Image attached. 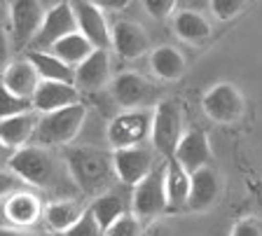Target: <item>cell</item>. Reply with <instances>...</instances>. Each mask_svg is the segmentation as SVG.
<instances>
[{"mask_svg": "<svg viewBox=\"0 0 262 236\" xmlns=\"http://www.w3.org/2000/svg\"><path fill=\"white\" fill-rule=\"evenodd\" d=\"M66 166H68L73 182L87 197H98V194L108 192L115 176L113 154L96 148H68Z\"/></svg>", "mask_w": 262, "mask_h": 236, "instance_id": "1", "label": "cell"}, {"mask_svg": "<svg viewBox=\"0 0 262 236\" xmlns=\"http://www.w3.org/2000/svg\"><path fill=\"white\" fill-rule=\"evenodd\" d=\"M150 68H152V73L159 80L176 82V80H180L185 75L187 61L180 50H176L171 44H162V47L150 52Z\"/></svg>", "mask_w": 262, "mask_h": 236, "instance_id": "22", "label": "cell"}, {"mask_svg": "<svg viewBox=\"0 0 262 236\" xmlns=\"http://www.w3.org/2000/svg\"><path fill=\"white\" fill-rule=\"evenodd\" d=\"M73 12H75L77 31H80L96 50H110L113 33H110V26H108V19H105L103 10L94 5L92 0H75Z\"/></svg>", "mask_w": 262, "mask_h": 236, "instance_id": "10", "label": "cell"}, {"mask_svg": "<svg viewBox=\"0 0 262 236\" xmlns=\"http://www.w3.org/2000/svg\"><path fill=\"white\" fill-rule=\"evenodd\" d=\"M35 124H38V117L33 115L31 110L19 112V115H10V117H5V120H0V138H3L10 148L16 150L33 140Z\"/></svg>", "mask_w": 262, "mask_h": 236, "instance_id": "25", "label": "cell"}, {"mask_svg": "<svg viewBox=\"0 0 262 236\" xmlns=\"http://www.w3.org/2000/svg\"><path fill=\"white\" fill-rule=\"evenodd\" d=\"M220 197V180L218 173L211 169V166H204V169L190 173V194H187V206L185 208L194 210H208L213 203L218 201Z\"/></svg>", "mask_w": 262, "mask_h": 236, "instance_id": "18", "label": "cell"}, {"mask_svg": "<svg viewBox=\"0 0 262 236\" xmlns=\"http://www.w3.org/2000/svg\"><path fill=\"white\" fill-rule=\"evenodd\" d=\"M173 33L187 44H202L211 38V23L194 10H183L173 14Z\"/></svg>", "mask_w": 262, "mask_h": 236, "instance_id": "24", "label": "cell"}, {"mask_svg": "<svg viewBox=\"0 0 262 236\" xmlns=\"http://www.w3.org/2000/svg\"><path fill=\"white\" fill-rule=\"evenodd\" d=\"M178 0H143V7L152 19H169L176 12Z\"/></svg>", "mask_w": 262, "mask_h": 236, "instance_id": "32", "label": "cell"}, {"mask_svg": "<svg viewBox=\"0 0 262 236\" xmlns=\"http://www.w3.org/2000/svg\"><path fill=\"white\" fill-rule=\"evenodd\" d=\"M246 3H248V0H208L213 17L220 19V21H229V19H234L239 12H244Z\"/></svg>", "mask_w": 262, "mask_h": 236, "instance_id": "30", "label": "cell"}, {"mask_svg": "<svg viewBox=\"0 0 262 236\" xmlns=\"http://www.w3.org/2000/svg\"><path fill=\"white\" fill-rule=\"evenodd\" d=\"M183 110L176 99H164L155 105L152 110V129H150V138L152 145L159 154H164L166 159L173 157V150L178 145L180 136H183Z\"/></svg>", "mask_w": 262, "mask_h": 236, "instance_id": "4", "label": "cell"}, {"mask_svg": "<svg viewBox=\"0 0 262 236\" xmlns=\"http://www.w3.org/2000/svg\"><path fill=\"white\" fill-rule=\"evenodd\" d=\"M19 182H21V180H19L12 171H7V169H3V166H0V199L10 197L16 187H19Z\"/></svg>", "mask_w": 262, "mask_h": 236, "instance_id": "34", "label": "cell"}, {"mask_svg": "<svg viewBox=\"0 0 262 236\" xmlns=\"http://www.w3.org/2000/svg\"><path fill=\"white\" fill-rule=\"evenodd\" d=\"M73 31H77L73 5H68V3H56L54 7H49V10L45 12L38 33L33 35V40H31V47L33 50H49L56 40H61L63 35L73 33Z\"/></svg>", "mask_w": 262, "mask_h": 236, "instance_id": "8", "label": "cell"}, {"mask_svg": "<svg viewBox=\"0 0 262 236\" xmlns=\"http://www.w3.org/2000/svg\"><path fill=\"white\" fill-rule=\"evenodd\" d=\"M63 236H105V231H103V227L94 220V215L89 213V210H84L75 225L68 231H63Z\"/></svg>", "mask_w": 262, "mask_h": 236, "instance_id": "31", "label": "cell"}, {"mask_svg": "<svg viewBox=\"0 0 262 236\" xmlns=\"http://www.w3.org/2000/svg\"><path fill=\"white\" fill-rule=\"evenodd\" d=\"M7 17L12 23V35H14L16 47H26L31 44L33 35L38 33L40 23H42V3L40 0H12Z\"/></svg>", "mask_w": 262, "mask_h": 236, "instance_id": "12", "label": "cell"}, {"mask_svg": "<svg viewBox=\"0 0 262 236\" xmlns=\"http://www.w3.org/2000/svg\"><path fill=\"white\" fill-rule=\"evenodd\" d=\"M150 129H152V112L143 108L124 110L108 124V140L113 150L141 145L150 138Z\"/></svg>", "mask_w": 262, "mask_h": 236, "instance_id": "7", "label": "cell"}, {"mask_svg": "<svg viewBox=\"0 0 262 236\" xmlns=\"http://www.w3.org/2000/svg\"><path fill=\"white\" fill-rule=\"evenodd\" d=\"M110 33H113L110 47H113L115 54L122 56V59L134 61L150 50V38H147L145 28H143L141 23L131 21V19L115 21L113 28H110Z\"/></svg>", "mask_w": 262, "mask_h": 236, "instance_id": "14", "label": "cell"}, {"mask_svg": "<svg viewBox=\"0 0 262 236\" xmlns=\"http://www.w3.org/2000/svg\"><path fill=\"white\" fill-rule=\"evenodd\" d=\"M26 110H33L31 99L16 96L14 91H10L5 84L0 82V120H5L10 115H19V112H26Z\"/></svg>", "mask_w": 262, "mask_h": 236, "instance_id": "28", "label": "cell"}, {"mask_svg": "<svg viewBox=\"0 0 262 236\" xmlns=\"http://www.w3.org/2000/svg\"><path fill=\"white\" fill-rule=\"evenodd\" d=\"M96 50L92 42H89L84 35L80 33V31H73V33L63 35L61 40H56L52 47H49V52H54L56 56H59L61 61H66L68 66L75 68L80 61H84L92 52Z\"/></svg>", "mask_w": 262, "mask_h": 236, "instance_id": "26", "label": "cell"}, {"mask_svg": "<svg viewBox=\"0 0 262 236\" xmlns=\"http://www.w3.org/2000/svg\"><path fill=\"white\" fill-rule=\"evenodd\" d=\"M26 59L31 61L40 80H56V82H73L75 84V68L61 61L54 52L49 50H28Z\"/></svg>", "mask_w": 262, "mask_h": 236, "instance_id": "21", "label": "cell"}, {"mask_svg": "<svg viewBox=\"0 0 262 236\" xmlns=\"http://www.w3.org/2000/svg\"><path fill=\"white\" fill-rule=\"evenodd\" d=\"M141 234H143L141 218L134 213H124L105 229V236H141Z\"/></svg>", "mask_w": 262, "mask_h": 236, "instance_id": "29", "label": "cell"}, {"mask_svg": "<svg viewBox=\"0 0 262 236\" xmlns=\"http://www.w3.org/2000/svg\"><path fill=\"white\" fill-rule=\"evenodd\" d=\"M164 190H166V210H180L187 206L190 173L176 159L166 161V169H164Z\"/></svg>", "mask_w": 262, "mask_h": 236, "instance_id": "20", "label": "cell"}, {"mask_svg": "<svg viewBox=\"0 0 262 236\" xmlns=\"http://www.w3.org/2000/svg\"><path fill=\"white\" fill-rule=\"evenodd\" d=\"M229 236H262V225L255 218H241L232 227V234Z\"/></svg>", "mask_w": 262, "mask_h": 236, "instance_id": "33", "label": "cell"}, {"mask_svg": "<svg viewBox=\"0 0 262 236\" xmlns=\"http://www.w3.org/2000/svg\"><path fill=\"white\" fill-rule=\"evenodd\" d=\"M96 7H101L103 12H122L129 7L131 0H92Z\"/></svg>", "mask_w": 262, "mask_h": 236, "instance_id": "35", "label": "cell"}, {"mask_svg": "<svg viewBox=\"0 0 262 236\" xmlns=\"http://www.w3.org/2000/svg\"><path fill=\"white\" fill-rule=\"evenodd\" d=\"M110 91H113L115 103L120 105L122 110H134L150 101L152 87H150V82L143 75L124 70L110 80Z\"/></svg>", "mask_w": 262, "mask_h": 236, "instance_id": "15", "label": "cell"}, {"mask_svg": "<svg viewBox=\"0 0 262 236\" xmlns=\"http://www.w3.org/2000/svg\"><path fill=\"white\" fill-rule=\"evenodd\" d=\"M80 101V89L73 82H56V80H40L38 89L33 93V110L35 112H52Z\"/></svg>", "mask_w": 262, "mask_h": 236, "instance_id": "16", "label": "cell"}, {"mask_svg": "<svg viewBox=\"0 0 262 236\" xmlns=\"http://www.w3.org/2000/svg\"><path fill=\"white\" fill-rule=\"evenodd\" d=\"M84 210L87 208H84L77 199H59V201H52V203L45 206L42 218H45V222H47V227L52 231L63 234V231H68L77 220L82 218Z\"/></svg>", "mask_w": 262, "mask_h": 236, "instance_id": "23", "label": "cell"}, {"mask_svg": "<svg viewBox=\"0 0 262 236\" xmlns=\"http://www.w3.org/2000/svg\"><path fill=\"white\" fill-rule=\"evenodd\" d=\"M113 80L110 50H94L84 61L75 66V87L80 91H98Z\"/></svg>", "mask_w": 262, "mask_h": 236, "instance_id": "13", "label": "cell"}, {"mask_svg": "<svg viewBox=\"0 0 262 236\" xmlns=\"http://www.w3.org/2000/svg\"><path fill=\"white\" fill-rule=\"evenodd\" d=\"M0 236H38L24 227H0Z\"/></svg>", "mask_w": 262, "mask_h": 236, "instance_id": "37", "label": "cell"}, {"mask_svg": "<svg viewBox=\"0 0 262 236\" xmlns=\"http://www.w3.org/2000/svg\"><path fill=\"white\" fill-rule=\"evenodd\" d=\"M7 19V7H5V0H0V26L5 23Z\"/></svg>", "mask_w": 262, "mask_h": 236, "instance_id": "39", "label": "cell"}, {"mask_svg": "<svg viewBox=\"0 0 262 236\" xmlns=\"http://www.w3.org/2000/svg\"><path fill=\"white\" fill-rule=\"evenodd\" d=\"M42 210L45 208L40 197H35L33 192H19V190L5 197V206H3V215L7 222L12 227H24V229L35 225L42 218Z\"/></svg>", "mask_w": 262, "mask_h": 236, "instance_id": "17", "label": "cell"}, {"mask_svg": "<svg viewBox=\"0 0 262 236\" xmlns=\"http://www.w3.org/2000/svg\"><path fill=\"white\" fill-rule=\"evenodd\" d=\"M87 112V105L80 101L73 105H66V108L52 110V112H42L38 117L31 143L45 145V148H63V145L73 143L77 133L82 131Z\"/></svg>", "mask_w": 262, "mask_h": 236, "instance_id": "2", "label": "cell"}, {"mask_svg": "<svg viewBox=\"0 0 262 236\" xmlns=\"http://www.w3.org/2000/svg\"><path fill=\"white\" fill-rule=\"evenodd\" d=\"M187 173H194V171L204 169V166H211L213 159V150H211V140H208L206 131L202 129H190L180 136L178 145L173 150V157Z\"/></svg>", "mask_w": 262, "mask_h": 236, "instance_id": "11", "label": "cell"}, {"mask_svg": "<svg viewBox=\"0 0 262 236\" xmlns=\"http://www.w3.org/2000/svg\"><path fill=\"white\" fill-rule=\"evenodd\" d=\"M12 154H14V148H10V145L0 138V166H7L12 159Z\"/></svg>", "mask_w": 262, "mask_h": 236, "instance_id": "38", "label": "cell"}, {"mask_svg": "<svg viewBox=\"0 0 262 236\" xmlns=\"http://www.w3.org/2000/svg\"><path fill=\"white\" fill-rule=\"evenodd\" d=\"M10 171L26 185L47 190L56 182L59 178V169H56V159L52 157L49 148L38 143H28L16 148L10 159Z\"/></svg>", "mask_w": 262, "mask_h": 236, "instance_id": "3", "label": "cell"}, {"mask_svg": "<svg viewBox=\"0 0 262 236\" xmlns=\"http://www.w3.org/2000/svg\"><path fill=\"white\" fill-rule=\"evenodd\" d=\"M202 110L215 124H236L246 112V99L236 84L218 82L204 93Z\"/></svg>", "mask_w": 262, "mask_h": 236, "instance_id": "5", "label": "cell"}, {"mask_svg": "<svg viewBox=\"0 0 262 236\" xmlns=\"http://www.w3.org/2000/svg\"><path fill=\"white\" fill-rule=\"evenodd\" d=\"M164 169L166 164L155 166L141 182L134 185V215L141 220H155L162 213H166V190H164Z\"/></svg>", "mask_w": 262, "mask_h": 236, "instance_id": "6", "label": "cell"}, {"mask_svg": "<svg viewBox=\"0 0 262 236\" xmlns=\"http://www.w3.org/2000/svg\"><path fill=\"white\" fill-rule=\"evenodd\" d=\"M10 63V38H7V31L0 26V70Z\"/></svg>", "mask_w": 262, "mask_h": 236, "instance_id": "36", "label": "cell"}, {"mask_svg": "<svg viewBox=\"0 0 262 236\" xmlns=\"http://www.w3.org/2000/svg\"><path fill=\"white\" fill-rule=\"evenodd\" d=\"M87 210L94 215V220H96L105 231L115 220L126 213V201H124V197L117 192H103V194H98V197H94V201L89 203Z\"/></svg>", "mask_w": 262, "mask_h": 236, "instance_id": "27", "label": "cell"}, {"mask_svg": "<svg viewBox=\"0 0 262 236\" xmlns=\"http://www.w3.org/2000/svg\"><path fill=\"white\" fill-rule=\"evenodd\" d=\"M113 169L117 180L134 187L155 169V157L150 150L141 148V145L117 148L113 150Z\"/></svg>", "mask_w": 262, "mask_h": 236, "instance_id": "9", "label": "cell"}, {"mask_svg": "<svg viewBox=\"0 0 262 236\" xmlns=\"http://www.w3.org/2000/svg\"><path fill=\"white\" fill-rule=\"evenodd\" d=\"M0 82L5 84L10 91H14L16 96L21 99H33V93L40 84V75L35 70L31 61L24 56V59L10 61L3 70H0Z\"/></svg>", "mask_w": 262, "mask_h": 236, "instance_id": "19", "label": "cell"}]
</instances>
